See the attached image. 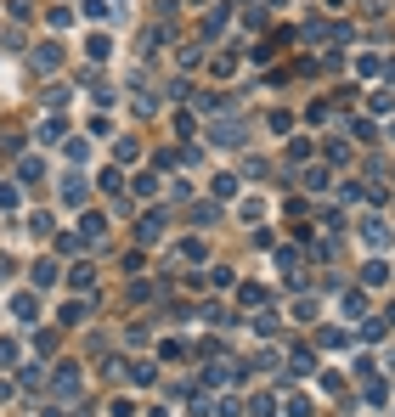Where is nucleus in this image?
Segmentation results:
<instances>
[{"instance_id":"nucleus-47","label":"nucleus","mask_w":395,"mask_h":417,"mask_svg":"<svg viewBox=\"0 0 395 417\" xmlns=\"http://www.w3.org/2000/svg\"><path fill=\"white\" fill-rule=\"evenodd\" d=\"M136 197H158V175H136Z\"/></svg>"},{"instance_id":"nucleus-48","label":"nucleus","mask_w":395,"mask_h":417,"mask_svg":"<svg viewBox=\"0 0 395 417\" xmlns=\"http://www.w3.org/2000/svg\"><path fill=\"white\" fill-rule=\"evenodd\" d=\"M85 158H90V141H68V164L79 169V164H85Z\"/></svg>"},{"instance_id":"nucleus-8","label":"nucleus","mask_w":395,"mask_h":417,"mask_svg":"<svg viewBox=\"0 0 395 417\" xmlns=\"http://www.w3.org/2000/svg\"><path fill=\"white\" fill-rule=\"evenodd\" d=\"M57 276H63V265H57V259H34V265H28V282H34V288H51Z\"/></svg>"},{"instance_id":"nucleus-52","label":"nucleus","mask_w":395,"mask_h":417,"mask_svg":"<svg viewBox=\"0 0 395 417\" xmlns=\"http://www.w3.org/2000/svg\"><path fill=\"white\" fill-rule=\"evenodd\" d=\"M277 361H283V355H277V350H254V367H260V372H271V367H277Z\"/></svg>"},{"instance_id":"nucleus-15","label":"nucleus","mask_w":395,"mask_h":417,"mask_svg":"<svg viewBox=\"0 0 395 417\" xmlns=\"http://www.w3.org/2000/svg\"><path fill=\"white\" fill-rule=\"evenodd\" d=\"M339 310H344L350 322H362V316H367V293H362V288H344V299H339Z\"/></svg>"},{"instance_id":"nucleus-24","label":"nucleus","mask_w":395,"mask_h":417,"mask_svg":"<svg viewBox=\"0 0 395 417\" xmlns=\"http://www.w3.org/2000/svg\"><path fill=\"white\" fill-rule=\"evenodd\" d=\"M181 259H186V265H204V259H209L204 237H186V243H181Z\"/></svg>"},{"instance_id":"nucleus-38","label":"nucleus","mask_w":395,"mask_h":417,"mask_svg":"<svg viewBox=\"0 0 395 417\" xmlns=\"http://www.w3.org/2000/svg\"><path fill=\"white\" fill-rule=\"evenodd\" d=\"M192 220H198V226H215L221 209H215V203H192Z\"/></svg>"},{"instance_id":"nucleus-14","label":"nucleus","mask_w":395,"mask_h":417,"mask_svg":"<svg viewBox=\"0 0 395 417\" xmlns=\"http://www.w3.org/2000/svg\"><path fill=\"white\" fill-rule=\"evenodd\" d=\"M186 102H192L198 113H209V119H215V113L226 107V96H215V90H186Z\"/></svg>"},{"instance_id":"nucleus-41","label":"nucleus","mask_w":395,"mask_h":417,"mask_svg":"<svg viewBox=\"0 0 395 417\" xmlns=\"http://www.w3.org/2000/svg\"><path fill=\"white\" fill-rule=\"evenodd\" d=\"M384 113H395V90H379L373 96V119H384Z\"/></svg>"},{"instance_id":"nucleus-13","label":"nucleus","mask_w":395,"mask_h":417,"mask_svg":"<svg viewBox=\"0 0 395 417\" xmlns=\"http://www.w3.org/2000/svg\"><path fill=\"white\" fill-rule=\"evenodd\" d=\"M300 186H305V192H327V186H333V169H327V164H311L305 175H300Z\"/></svg>"},{"instance_id":"nucleus-25","label":"nucleus","mask_w":395,"mask_h":417,"mask_svg":"<svg viewBox=\"0 0 395 417\" xmlns=\"http://www.w3.org/2000/svg\"><path fill=\"white\" fill-rule=\"evenodd\" d=\"M90 276H96V265H90V259H74V271H68V282H74L79 293L90 288Z\"/></svg>"},{"instance_id":"nucleus-33","label":"nucleus","mask_w":395,"mask_h":417,"mask_svg":"<svg viewBox=\"0 0 395 417\" xmlns=\"http://www.w3.org/2000/svg\"><path fill=\"white\" fill-rule=\"evenodd\" d=\"M390 401V384L384 378H367V406H384Z\"/></svg>"},{"instance_id":"nucleus-54","label":"nucleus","mask_w":395,"mask_h":417,"mask_svg":"<svg viewBox=\"0 0 395 417\" xmlns=\"http://www.w3.org/2000/svg\"><path fill=\"white\" fill-rule=\"evenodd\" d=\"M125 271H130V276H136V271H147V254L130 249V254H125Z\"/></svg>"},{"instance_id":"nucleus-34","label":"nucleus","mask_w":395,"mask_h":417,"mask_svg":"<svg viewBox=\"0 0 395 417\" xmlns=\"http://www.w3.org/2000/svg\"><path fill=\"white\" fill-rule=\"evenodd\" d=\"M23 203V186L17 180H0V209H17Z\"/></svg>"},{"instance_id":"nucleus-26","label":"nucleus","mask_w":395,"mask_h":417,"mask_svg":"<svg viewBox=\"0 0 395 417\" xmlns=\"http://www.w3.org/2000/svg\"><path fill=\"white\" fill-rule=\"evenodd\" d=\"M316 344H322V350H344V344H350V333H344V327H322V333H316Z\"/></svg>"},{"instance_id":"nucleus-32","label":"nucleus","mask_w":395,"mask_h":417,"mask_svg":"<svg viewBox=\"0 0 395 417\" xmlns=\"http://www.w3.org/2000/svg\"><path fill=\"white\" fill-rule=\"evenodd\" d=\"M350 136H356V141H379V124H373V119H350Z\"/></svg>"},{"instance_id":"nucleus-45","label":"nucleus","mask_w":395,"mask_h":417,"mask_svg":"<svg viewBox=\"0 0 395 417\" xmlns=\"http://www.w3.org/2000/svg\"><path fill=\"white\" fill-rule=\"evenodd\" d=\"M254 333H277V310H265V305H260V316H254Z\"/></svg>"},{"instance_id":"nucleus-9","label":"nucleus","mask_w":395,"mask_h":417,"mask_svg":"<svg viewBox=\"0 0 395 417\" xmlns=\"http://www.w3.org/2000/svg\"><path fill=\"white\" fill-rule=\"evenodd\" d=\"M11 316H17L23 327H34V322H40V299H34V293H17V299H11Z\"/></svg>"},{"instance_id":"nucleus-35","label":"nucleus","mask_w":395,"mask_h":417,"mask_svg":"<svg viewBox=\"0 0 395 417\" xmlns=\"http://www.w3.org/2000/svg\"><path fill=\"white\" fill-rule=\"evenodd\" d=\"M215 406V417H243V401L237 395H221V401H209Z\"/></svg>"},{"instance_id":"nucleus-40","label":"nucleus","mask_w":395,"mask_h":417,"mask_svg":"<svg viewBox=\"0 0 395 417\" xmlns=\"http://www.w3.org/2000/svg\"><path fill=\"white\" fill-rule=\"evenodd\" d=\"M17 384H23V389H40V384H46V367H23Z\"/></svg>"},{"instance_id":"nucleus-23","label":"nucleus","mask_w":395,"mask_h":417,"mask_svg":"<svg viewBox=\"0 0 395 417\" xmlns=\"http://www.w3.org/2000/svg\"><path fill=\"white\" fill-rule=\"evenodd\" d=\"M136 158H142V147H136L130 136H125V141H113V164H119V169H125V164H136Z\"/></svg>"},{"instance_id":"nucleus-31","label":"nucleus","mask_w":395,"mask_h":417,"mask_svg":"<svg viewBox=\"0 0 395 417\" xmlns=\"http://www.w3.org/2000/svg\"><path fill=\"white\" fill-rule=\"evenodd\" d=\"M288 417H316V401L311 395H288Z\"/></svg>"},{"instance_id":"nucleus-29","label":"nucleus","mask_w":395,"mask_h":417,"mask_svg":"<svg viewBox=\"0 0 395 417\" xmlns=\"http://www.w3.org/2000/svg\"><path fill=\"white\" fill-rule=\"evenodd\" d=\"M79 11H85V17H90V23H107V17H113V0H85V6H79Z\"/></svg>"},{"instance_id":"nucleus-49","label":"nucleus","mask_w":395,"mask_h":417,"mask_svg":"<svg viewBox=\"0 0 395 417\" xmlns=\"http://www.w3.org/2000/svg\"><path fill=\"white\" fill-rule=\"evenodd\" d=\"M74 23V6H51V28H68Z\"/></svg>"},{"instance_id":"nucleus-18","label":"nucleus","mask_w":395,"mask_h":417,"mask_svg":"<svg viewBox=\"0 0 395 417\" xmlns=\"http://www.w3.org/2000/svg\"><path fill=\"white\" fill-rule=\"evenodd\" d=\"M384 282H390V265L384 259H367L362 265V288H384Z\"/></svg>"},{"instance_id":"nucleus-36","label":"nucleus","mask_w":395,"mask_h":417,"mask_svg":"<svg viewBox=\"0 0 395 417\" xmlns=\"http://www.w3.org/2000/svg\"><path fill=\"white\" fill-rule=\"evenodd\" d=\"M204 322H215V327H232L237 316L226 310V305H204Z\"/></svg>"},{"instance_id":"nucleus-46","label":"nucleus","mask_w":395,"mask_h":417,"mask_svg":"<svg viewBox=\"0 0 395 417\" xmlns=\"http://www.w3.org/2000/svg\"><path fill=\"white\" fill-rule=\"evenodd\" d=\"M209 282H215V288H237V271H226V265H215V271H209Z\"/></svg>"},{"instance_id":"nucleus-43","label":"nucleus","mask_w":395,"mask_h":417,"mask_svg":"<svg viewBox=\"0 0 395 417\" xmlns=\"http://www.w3.org/2000/svg\"><path fill=\"white\" fill-rule=\"evenodd\" d=\"M46 107H51V113H63V107H68V90H63V85H51V90H46Z\"/></svg>"},{"instance_id":"nucleus-44","label":"nucleus","mask_w":395,"mask_h":417,"mask_svg":"<svg viewBox=\"0 0 395 417\" xmlns=\"http://www.w3.org/2000/svg\"><path fill=\"white\" fill-rule=\"evenodd\" d=\"M260 215H265V203H260V197H243V220H248V226H260Z\"/></svg>"},{"instance_id":"nucleus-59","label":"nucleus","mask_w":395,"mask_h":417,"mask_svg":"<svg viewBox=\"0 0 395 417\" xmlns=\"http://www.w3.org/2000/svg\"><path fill=\"white\" fill-rule=\"evenodd\" d=\"M390 141H395V124H390Z\"/></svg>"},{"instance_id":"nucleus-58","label":"nucleus","mask_w":395,"mask_h":417,"mask_svg":"<svg viewBox=\"0 0 395 417\" xmlns=\"http://www.w3.org/2000/svg\"><path fill=\"white\" fill-rule=\"evenodd\" d=\"M186 6H209V0H186Z\"/></svg>"},{"instance_id":"nucleus-27","label":"nucleus","mask_w":395,"mask_h":417,"mask_svg":"<svg viewBox=\"0 0 395 417\" xmlns=\"http://www.w3.org/2000/svg\"><path fill=\"white\" fill-rule=\"evenodd\" d=\"M107 51H113V40H107V34H90V40H85V57H90V63H102Z\"/></svg>"},{"instance_id":"nucleus-53","label":"nucleus","mask_w":395,"mask_h":417,"mask_svg":"<svg viewBox=\"0 0 395 417\" xmlns=\"http://www.w3.org/2000/svg\"><path fill=\"white\" fill-rule=\"evenodd\" d=\"M0 367H17V338H0Z\"/></svg>"},{"instance_id":"nucleus-10","label":"nucleus","mask_w":395,"mask_h":417,"mask_svg":"<svg viewBox=\"0 0 395 417\" xmlns=\"http://www.w3.org/2000/svg\"><path fill=\"white\" fill-rule=\"evenodd\" d=\"M288 372H294V378H311V372H316V350L294 344V355H288Z\"/></svg>"},{"instance_id":"nucleus-57","label":"nucleus","mask_w":395,"mask_h":417,"mask_svg":"<svg viewBox=\"0 0 395 417\" xmlns=\"http://www.w3.org/2000/svg\"><path fill=\"white\" fill-rule=\"evenodd\" d=\"M6 401H11V384H6V378H0V406H6Z\"/></svg>"},{"instance_id":"nucleus-17","label":"nucleus","mask_w":395,"mask_h":417,"mask_svg":"<svg viewBox=\"0 0 395 417\" xmlns=\"http://www.w3.org/2000/svg\"><path fill=\"white\" fill-rule=\"evenodd\" d=\"M63 136H68V130H63V119H57V113H51V119H46V124L34 130V141H40V147H57Z\"/></svg>"},{"instance_id":"nucleus-28","label":"nucleus","mask_w":395,"mask_h":417,"mask_svg":"<svg viewBox=\"0 0 395 417\" xmlns=\"http://www.w3.org/2000/svg\"><path fill=\"white\" fill-rule=\"evenodd\" d=\"M175 63H181V68H198V63H204V45H198V40H186V45L175 51Z\"/></svg>"},{"instance_id":"nucleus-22","label":"nucleus","mask_w":395,"mask_h":417,"mask_svg":"<svg viewBox=\"0 0 395 417\" xmlns=\"http://www.w3.org/2000/svg\"><path fill=\"white\" fill-rule=\"evenodd\" d=\"M125 378H130V384H153L158 367H153V361H125Z\"/></svg>"},{"instance_id":"nucleus-30","label":"nucleus","mask_w":395,"mask_h":417,"mask_svg":"<svg viewBox=\"0 0 395 417\" xmlns=\"http://www.w3.org/2000/svg\"><path fill=\"white\" fill-rule=\"evenodd\" d=\"M209 192L215 197H237V175H209Z\"/></svg>"},{"instance_id":"nucleus-19","label":"nucleus","mask_w":395,"mask_h":417,"mask_svg":"<svg viewBox=\"0 0 395 417\" xmlns=\"http://www.w3.org/2000/svg\"><path fill=\"white\" fill-rule=\"evenodd\" d=\"M232 378H237V367H226V361H215V367H204V384H209V389H226Z\"/></svg>"},{"instance_id":"nucleus-56","label":"nucleus","mask_w":395,"mask_h":417,"mask_svg":"<svg viewBox=\"0 0 395 417\" xmlns=\"http://www.w3.org/2000/svg\"><path fill=\"white\" fill-rule=\"evenodd\" d=\"M107 417H136V406H130V401H113V406H107Z\"/></svg>"},{"instance_id":"nucleus-7","label":"nucleus","mask_w":395,"mask_h":417,"mask_svg":"<svg viewBox=\"0 0 395 417\" xmlns=\"http://www.w3.org/2000/svg\"><path fill=\"white\" fill-rule=\"evenodd\" d=\"M79 237H85V243H102V237H107V215L85 209V215H79Z\"/></svg>"},{"instance_id":"nucleus-20","label":"nucleus","mask_w":395,"mask_h":417,"mask_svg":"<svg viewBox=\"0 0 395 417\" xmlns=\"http://www.w3.org/2000/svg\"><path fill=\"white\" fill-rule=\"evenodd\" d=\"M237 299H243V305H248V310H260V305H265V299H271V293H265V288H260V282H237Z\"/></svg>"},{"instance_id":"nucleus-2","label":"nucleus","mask_w":395,"mask_h":417,"mask_svg":"<svg viewBox=\"0 0 395 417\" xmlns=\"http://www.w3.org/2000/svg\"><path fill=\"white\" fill-rule=\"evenodd\" d=\"M362 243H367V249L373 254H384L395 243V232H390V220H384V215H367V220H362Z\"/></svg>"},{"instance_id":"nucleus-1","label":"nucleus","mask_w":395,"mask_h":417,"mask_svg":"<svg viewBox=\"0 0 395 417\" xmlns=\"http://www.w3.org/2000/svg\"><path fill=\"white\" fill-rule=\"evenodd\" d=\"M57 197H63L68 209H85V203H90V180H85V175H79V169L68 164V175L57 180Z\"/></svg>"},{"instance_id":"nucleus-21","label":"nucleus","mask_w":395,"mask_h":417,"mask_svg":"<svg viewBox=\"0 0 395 417\" xmlns=\"http://www.w3.org/2000/svg\"><path fill=\"white\" fill-rule=\"evenodd\" d=\"M96 186H102L107 197H125V169H119V164H113V169H102V180H96Z\"/></svg>"},{"instance_id":"nucleus-4","label":"nucleus","mask_w":395,"mask_h":417,"mask_svg":"<svg viewBox=\"0 0 395 417\" xmlns=\"http://www.w3.org/2000/svg\"><path fill=\"white\" fill-rule=\"evenodd\" d=\"M51 389H57V401H74L79 389H85V372L79 367H57L51 372Z\"/></svg>"},{"instance_id":"nucleus-3","label":"nucleus","mask_w":395,"mask_h":417,"mask_svg":"<svg viewBox=\"0 0 395 417\" xmlns=\"http://www.w3.org/2000/svg\"><path fill=\"white\" fill-rule=\"evenodd\" d=\"M63 57H68V51H63L57 40H46V45H34V51H28V68H34V74H57V68H63Z\"/></svg>"},{"instance_id":"nucleus-39","label":"nucleus","mask_w":395,"mask_h":417,"mask_svg":"<svg viewBox=\"0 0 395 417\" xmlns=\"http://www.w3.org/2000/svg\"><path fill=\"white\" fill-rule=\"evenodd\" d=\"M28 232H34V237H51V215L34 209V215H28Z\"/></svg>"},{"instance_id":"nucleus-6","label":"nucleus","mask_w":395,"mask_h":417,"mask_svg":"<svg viewBox=\"0 0 395 417\" xmlns=\"http://www.w3.org/2000/svg\"><path fill=\"white\" fill-rule=\"evenodd\" d=\"M158 237H164V209H147V215H142V226H136V243H142V249H153Z\"/></svg>"},{"instance_id":"nucleus-42","label":"nucleus","mask_w":395,"mask_h":417,"mask_svg":"<svg viewBox=\"0 0 395 417\" xmlns=\"http://www.w3.org/2000/svg\"><path fill=\"white\" fill-rule=\"evenodd\" d=\"M390 333V322H384V316H367V322H362V338H384Z\"/></svg>"},{"instance_id":"nucleus-16","label":"nucleus","mask_w":395,"mask_h":417,"mask_svg":"<svg viewBox=\"0 0 395 417\" xmlns=\"http://www.w3.org/2000/svg\"><path fill=\"white\" fill-rule=\"evenodd\" d=\"M226 23H232V6H209V17H204V40H215Z\"/></svg>"},{"instance_id":"nucleus-37","label":"nucleus","mask_w":395,"mask_h":417,"mask_svg":"<svg viewBox=\"0 0 395 417\" xmlns=\"http://www.w3.org/2000/svg\"><path fill=\"white\" fill-rule=\"evenodd\" d=\"M209 68H215L221 80H226V74H237V51H215V63H209Z\"/></svg>"},{"instance_id":"nucleus-55","label":"nucleus","mask_w":395,"mask_h":417,"mask_svg":"<svg viewBox=\"0 0 395 417\" xmlns=\"http://www.w3.org/2000/svg\"><path fill=\"white\" fill-rule=\"evenodd\" d=\"M85 249V237H74V232H68V237H57V254H79Z\"/></svg>"},{"instance_id":"nucleus-51","label":"nucleus","mask_w":395,"mask_h":417,"mask_svg":"<svg viewBox=\"0 0 395 417\" xmlns=\"http://www.w3.org/2000/svg\"><path fill=\"white\" fill-rule=\"evenodd\" d=\"M164 361H186V344L181 338H164Z\"/></svg>"},{"instance_id":"nucleus-11","label":"nucleus","mask_w":395,"mask_h":417,"mask_svg":"<svg viewBox=\"0 0 395 417\" xmlns=\"http://www.w3.org/2000/svg\"><path fill=\"white\" fill-rule=\"evenodd\" d=\"M34 180H46V164H40L34 153H23V158H17V186H34Z\"/></svg>"},{"instance_id":"nucleus-12","label":"nucleus","mask_w":395,"mask_h":417,"mask_svg":"<svg viewBox=\"0 0 395 417\" xmlns=\"http://www.w3.org/2000/svg\"><path fill=\"white\" fill-rule=\"evenodd\" d=\"M85 316H90V299H85V293H79V299H68V305L57 310V322H63V327H79Z\"/></svg>"},{"instance_id":"nucleus-50","label":"nucleus","mask_w":395,"mask_h":417,"mask_svg":"<svg viewBox=\"0 0 395 417\" xmlns=\"http://www.w3.org/2000/svg\"><path fill=\"white\" fill-rule=\"evenodd\" d=\"M379 68H384L379 57H362V63H356V74H362V80H379Z\"/></svg>"},{"instance_id":"nucleus-5","label":"nucleus","mask_w":395,"mask_h":417,"mask_svg":"<svg viewBox=\"0 0 395 417\" xmlns=\"http://www.w3.org/2000/svg\"><path fill=\"white\" fill-rule=\"evenodd\" d=\"M209 141L215 147H237L243 141V119H209Z\"/></svg>"}]
</instances>
